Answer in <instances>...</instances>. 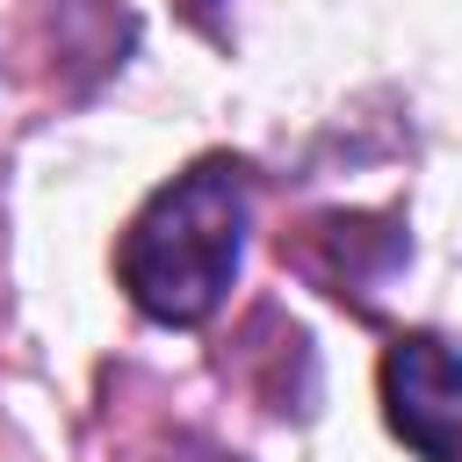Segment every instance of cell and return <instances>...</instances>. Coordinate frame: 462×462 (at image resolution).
Here are the masks:
<instances>
[{
  "mask_svg": "<svg viewBox=\"0 0 462 462\" xmlns=\"http://www.w3.org/2000/svg\"><path fill=\"white\" fill-rule=\"evenodd\" d=\"M245 231H253V173L217 152V159H195L188 173H173L130 217V231L116 245V274L144 318L202 325L238 282Z\"/></svg>",
  "mask_w": 462,
  "mask_h": 462,
  "instance_id": "cell-1",
  "label": "cell"
},
{
  "mask_svg": "<svg viewBox=\"0 0 462 462\" xmlns=\"http://www.w3.org/2000/svg\"><path fill=\"white\" fill-rule=\"evenodd\" d=\"M383 419L419 462H462V354L433 332H404L383 354Z\"/></svg>",
  "mask_w": 462,
  "mask_h": 462,
  "instance_id": "cell-2",
  "label": "cell"
}]
</instances>
